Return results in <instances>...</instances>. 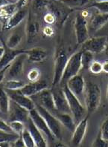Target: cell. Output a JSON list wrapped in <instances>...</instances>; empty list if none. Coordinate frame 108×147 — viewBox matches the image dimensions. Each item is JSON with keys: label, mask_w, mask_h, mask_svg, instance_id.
I'll return each instance as SVG.
<instances>
[{"label": "cell", "mask_w": 108, "mask_h": 147, "mask_svg": "<svg viewBox=\"0 0 108 147\" xmlns=\"http://www.w3.org/2000/svg\"><path fill=\"white\" fill-rule=\"evenodd\" d=\"M68 59L69 58L65 51L63 49H58V51L56 52L55 60H54V76L52 79L53 87H56L60 85Z\"/></svg>", "instance_id": "5"}, {"label": "cell", "mask_w": 108, "mask_h": 147, "mask_svg": "<svg viewBox=\"0 0 108 147\" xmlns=\"http://www.w3.org/2000/svg\"><path fill=\"white\" fill-rule=\"evenodd\" d=\"M108 22V13H98L93 15L90 19V28L92 31L96 32L102 28Z\"/></svg>", "instance_id": "19"}, {"label": "cell", "mask_w": 108, "mask_h": 147, "mask_svg": "<svg viewBox=\"0 0 108 147\" xmlns=\"http://www.w3.org/2000/svg\"><path fill=\"white\" fill-rule=\"evenodd\" d=\"M101 89L97 84L93 83H86L84 94V104L89 114L97 110L101 103Z\"/></svg>", "instance_id": "1"}, {"label": "cell", "mask_w": 108, "mask_h": 147, "mask_svg": "<svg viewBox=\"0 0 108 147\" xmlns=\"http://www.w3.org/2000/svg\"><path fill=\"white\" fill-rule=\"evenodd\" d=\"M87 126H88V117H84L76 125L75 129L72 132V139H71V143L74 146H78L82 143L86 135Z\"/></svg>", "instance_id": "13"}, {"label": "cell", "mask_w": 108, "mask_h": 147, "mask_svg": "<svg viewBox=\"0 0 108 147\" xmlns=\"http://www.w3.org/2000/svg\"><path fill=\"white\" fill-rule=\"evenodd\" d=\"M69 90L79 99L82 103L84 104V94L86 88V83L83 77L80 74L72 77L67 81V84Z\"/></svg>", "instance_id": "6"}, {"label": "cell", "mask_w": 108, "mask_h": 147, "mask_svg": "<svg viewBox=\"0 0 108 147\" xmlns=\"http://www.w3.org/2000/svg\"><path fill=\"white\" fill-rule=\"evenodd\" d=\"M43 34L45 35L46 36H48V37H51V36H52L54 34V29L52 28L49 26V25H47L44 28H43Z\"/></svg>", "instance_id": "41"}, {"label": "cell", "mask_w": 108, "mask_h": 147, "mask_svg": "<svg viewBox=\"0 0 108 147\" xmlns=\"http://www.w3.org/2000/svg\"><path fill=\"white\" fill-rule=\"evenodd\" d=\"M21 136L24 140L25 147H37L34 138H33L32 135L30 133V131L28 130L27 128L24 130V131L22 132Z\"/></svg>", "instance_id": "31"}, {"label": "cell", "mask_w": 108, "mask_h": 147, "mask_svg": "<svg viewBox=\"0 0 108 147\" xmlns=\"http://www.w3.org/2000/svg\"><path fill=\"white\" fill-rule=\"evenodd\" d=\"M22 41V36L20 34L14 33L11 34L8 37L7 42H5L6 46L10 49H15L16 47L20 45V43Z\"/></svg>", "instance_id": "28"}, {"label": "cell", "mask_w": 108, "mask_h": 147, "mask_svg": "<svg viewBox=\"0 0 108 147\" xmlns=\"http://www.w3.org/2000/svg\"><path fill=\"white\" fill-rule=\"evenodd\" d=\"M25 55H27L28 59L31 63H40L46 57V51L45 49L35 47L29 50H25Z\"/></svg>", "instance_id": "20"}, {"label": "cell", "mask_w": 108, "mask_h": 147, "mask_svg": "<svg viewBox=\"0 0 108 147\" xmlns=\"http://www.w3.org/2000/svg\"><path fill=\"white\" fill-rule=\"evenodd\" d=\"M27 1L28 0H17L16 3H17L19 9H22L25 7V5H26V3H27Z\"/></svg>", "instance_id": "44"}, {"label": "cell", "mask_w": 108, "mask_h": 147, "mask_svg": "<svg viewBox=\"0 0 108 147\" xmlns=\"http://www.w3.org/2000/svg\"><path fill=\"white\" fill-rule=\"evenodd\" d=\"M92 146L93 147H108V140H105L101 137V133L99 132L96 139L92 143Z\"/></svg>", "instance_id": "36"}, {"label": "cell", "mask_w": 108, "mask_h": 147, "mask_svg": "<svg viewBox=\"0 0 108 147\" xmlns=\"http://www.w3.org/2000/svg\"><path fill=\"white\" fill-rule=\"evenodd\" d=\"M13 144H14L15 146L16 147H25V144L24 143V140L22 139V138L21 135Z\"/></svg>", "instance_id": "42"}, {"label": "cell", "mask_w": 108, "mask_h": 147, "mask_svg": "<svg viewBox=\"0 0 108 147\" xmlns=\"http://www.w3.org/2000/svg\"><path fill=\"white\" fill-rule=\"evenodd\" d=\"M25 54H20L19 57H16L14 61L11 64L8 68V76L11 77H16L21 74L22 69H23V63H24V56Z\"/></svg>", "instance_id": "21"}, {"label": "cell", "mask_w": 108, "mask_h": 147, "mask_svg": "<svg viewBox=\"0 0 108 147\" xmlns=\"http://www.w3.org/2000/svg\"><path fill=\"white\" fill-rule=\"evenodd\" d=\"M20 9H19L18 5H17V3L11 4V5L1 7V13H0L1 20L5 22H6L7 20L11 16L14 14L15 13L17 12Z\"/></svg>", "instance_id": "23"}, {"label": "cell", "mask_w": 108, "mask_h": 147, "mask_svg": "<svg viewBox=\"0 0 108 147\" xmlns=\"http://www.w3.org/2000/svg\"><path fill=\"white\" fill-rule=\"evenodd\" d=\"M39 28H40V26H39L37 22L33 19H31V16H30L29 22H28L27 28H26L29 42H30V41H31L37 35L38 32H39Z\"/></svg>", "instance_id": "24"}, {"label": "cell", "mask_w": 108, "mask_h": 147, "mask_svg": "<svg viewBox=\"0 0 108 147\" xmlns=\"http://www.w3.org/2000/svg\"><path fill=\"white\" fill-rule=\"evenodd\" d=\"M62 88H63V92H64L67 101H68L71 114L74 117L75 122L78 123L84 118V115L85 111H86V107L80 101L79 99L71 92L67 85L63 86Z\"/></svg>", "instance_id": "3"}, {"label": "cell", "mask_w": 108, "mask_h": 147, "mask_svg": "<svg viewBox=\"0 0 108 147\" xmlns=\"http://www.w3.org/2000/svg\"><path fill=\"white\" fill-rule=\"evenodd\" d=\"M26 14H27V11L26 10H24L23 8L19 10L13 16H11L7 20L6 22L3 24L2 30L3 31H7V30H10V29L16 27L17 25H20L22 22L23 21V20L26 16Z\"/></svg>", "instance_id": "18"}, {"label": "cell", "mask_w": 108, "mask_h": 147, "mask_svg": "<svg viewBox=\"0 0 108 147\" xmlns=\"http://www.w3.org/2000/svg\"><path fill=\"white\" fill-rule=\"evenodd\" d=\"M36 103V109L39 113L42 115L45 121L46 122L47 125L49 126V129H51L53 135L55 136L56 138L60 139L62 137V124L59 121L57 117L50 111L46 109L40 104Z\"/></svg>", "instance_id": "4"}, {"label": "cell", "mask_w": 108, "mask_h": 147, "mask_svg": "<svg viewBox=\"0 0 108 147\" xmlns=\"http://www.w3.org/2000/svg\"><path fill=\"white\" fill-rule=\"evenodd\" d=\"M46 5V0H34V2H33V7L36 11L43 9V7H45Z\"/></svg>", "instance_id": "38"}, {"label": "cell", "mask_w": 108, "mask_h": 147, "mask_svg": "<svg viewBox=\"0 0 108 147\" xmlns=\"http://www.w3.org/2000/svg\"><path fill=\"white\" fill-rule=\"evenodd\" d=\"M6 51L1 57V82H2L5 77V71L7 70L8 67L11 63L14 61L17 57L22 54H25V50L23 49H10L6 46Z\"/></svg>", "instance_id": "10"}, {"label": "cell", "mask_w": 108, "mask_h": 147, "mask_svg": "<svg viewBox=\"0 0 108 147\" xmlns=\"http://www.w3.org/2000/svg\"><path fill=\"white\" fill-rule=\"evenodd\" d=\"M81 54H82V51L79 52L75 53L73 55L69 58L64 72L62 76L61 80L60 83V86L62 87L65 86L69 80L72 77L78 74L81 68H83L82 63H81Z\"/></svg>", "instance_id": "2"}, {"label": "cell", "mask_w": 108, "mask_h": 147, "mask_svg": "<svg viewBox=\"0 0 108 147\" xmlns=\"http://www.w3.org/2000/svg\"><path fill=\"white\" fill-rule=\"evenodd\" d=\"M0 129L2 131H5V132L7 133H14L13 131L12 128H11L10 123H7L3 119L1 120V125H0Z\"/></svg>", "instance_id": "40"}, {"label": "cell", "mask_w": 108, "mask_h": 147, "mask_svg": "<svg viewBox=\"0 0 108 147\" xmlns=\"http://www.w3.org/2000/svg\"><path fill=\"white\" fill-rule=\"evenodd\" d=\"M43 20L48 25H52V24H54L55 22V15L53 13H47L45 14L44 17H43Z\"/></svg>", "instance_id": "39"}, {"label": "cell", "mask_w": 108, "mask_h": 147, "mask_svg": "<svg viewBox=\"0 0 108 147\" xmlns=\"http://www.w3.org/2000/svg\"><path fill=\"white\" fill-rule=\"evenodd\" d=\"M106 53H107V55H108V45H107V48H106Z\"/></svg>", "instance_id": "49"}, {"label": "cell", "mask_w": 108, "mask_h": 147, "mask_svg": "<svg viewBox=\"0 0 108 147\" xmlns=\"http://www.w3.org/2000/svg\"><path fill=\"white\" fill-rule=\"evenodd\" d=\"M75 31L77 45H82L89 39V30L87 21L84 16L77 15L75 20Z\"/></svg>", "instance_id": "7"}, {"label": "cell", "mask_w": 108, "mask_h": 147, "mask_svg": "<svg viewBox=\"0 0 108 147\" xmlns=\"http://www.w3.org/2000/svg\"><path fill=\"white\" fill-rule=\"evenodd\" d=\"M48 87V84L46 81L39 80L37 82H31L26 83L23 88H21V92L28 97H32L40 93L43 90L46 89Z\"/></svg>", "instance_id": "17"}, {"label": "cell", "mask_w": 108, "mask_h": 147, "mask_svg": "<svg viewBox=\"0 0 108 147\" xmlns=\"http://www.w3.org/2000/svg\"><path fill=\"white\" fill-rule=\"evenodd\" d=\"M20 135H16L15 133H7L1 131V137H0V142L7 141L10 143H14Z\"/></svg>", "instance_id": "33"}, {"label": "cell", "mask_w": 108, "mask_h": 147, "mask_svg": "<svg viewBox=\"0 0 108 147\" xmlns=\"http://www.w3.org/2000/svg\"><path fill=\"white\" fill-rule=\"evenodd\" d=\"M100 133L104 139L108 140V117L101 125Z\"/></svg>", "instance_id": "37"}, {"label": "cell", "mask_w": 108, "mask_h": 147, "mask_svg": "<svg viewBox=\"0 0 108 147\" xmlns=\"http://www.w3.org/2000/svg\"><path fill=\"white\" fill-rule=\"evenodd\" d=\"M11 98L8 96L5 88L2 89L1 98H0V111L2 114L9 113L11 108Z\"/></svg>", "instance_id": "25"}, {"label": "cell", "mask_w": 108, "mask_h": 147, "mask_svg": "<svg viewBox=\"0 0 108 147\" xmlns=\"http://www.w3.org/2000/svg\"><path fill=\"white\" fill-rule=\"evenodd\" d=\"M102 68L103 72L108 74V60H106L102 63Z\"/></svg>", "instance_id": "45"}, {"label": "cell", "mask_w": 108, "mask_h": 147, "mask_svg": "<svg viewBox=\"0 0 108 147\" xmlns=\"http://www.w3.org/2000/svg\"><path fill=\"white\" fill-rule=\"evenodd\" d=\"M96 2H108V0H96Z\"/></svg>", "instance_id": "47"}, {"label": "cell", "mask_w": 108, "mask_h": 147, "mask_svg": "<svg viewBox=\"0 0 108 147\" xmlns=\"http://www.w3.org/2000/svg\"><path fill=\"white\" fill-rule=\"evenodd\" d=\"M57 118L59 120L62 126H64L69 131L73 132L75 129V120L73 116H71L69 113H62V112H55L54 114Z\"/></svg>", "instance_id": "22"}, {"label": "cell", "mask_w": 108, "mask_h": 147, "mask_svg": "<svg viewBox=\"0 0 108 147\" xmlns=\"http://www.w3.org/2000/svg\"><path fill=\"white\" fill-rule=\"evenodd\" d=\"M107 45V37L98 36L89 38L82 44V50L88 51L93 54H99L105 50Z\"/></svg>", "instance_id": "9"}, {"label": "cell", "mask_w": 108, "mask_h": 147, "mask_svg": "<svg viewBox=\"0 0 108 147\" xmlns=\"http://www.w3.org/2000/svg\"><path fill=\"white\" fill-rule=\"evenodd\" d=\"M17 2V0H1V7L8 5Z\"/></svg>", "instance_id": "43"}, {"label": "cell", "mask_w": 108, "mask_h": 147, "mask_svg": "<svg viewBox=\"0 0 108 147\" xmlns=\"http://www.w3.org/2000/svg\"><path fill=\"white\" fill-rule=\"evenodd\" d=\"M11 143L10 142H7V141H4V142H1V144L0 146L2 147H9L11 146Z\"/></svg>", "instance_id": "46"}, {"label": "cell", "mask_w": 108, "mask_h": 147, "mask_svg": "<svg viewBox=\"0 0 108 147\" xmlns=\"http://www.w3.org/2000/svg\"><path fill=\"white\" fill-rule=\"evenodd\" d=\"M90 7L96 8V9L100 13H108V2H95L94 3L91 4Z\"/></svg>", "instance_id": "35"}, {"label": "cell", "mask_w": 108, "mask_h": 147, "mask_svg": "<svg viewBox=\"0 0 108 147\" xmlns=\"http://www.w3.org/2000/svg\"><path fill=\"white\" fill-rule=\"evenodd\" d=\"M89 71H90V73L93 74H101L103 71L102 63L98 61H96V60H94L89 67Z\"/></svg>", "instance_id": "34"}, {"label": "cell", "mask_w": 108, "mask_h": 147, "mask_svg": "<svg viewBox=\"0 0 108 147\" xmlns=\"http://www.w3.org/2000/svg\"><path fill=\"white\" fill-rule=\"evenodd\" d=\"M60 1L71 8H78L86 5L92 0H60Z\"/></svg>", "instance_id": "29"}, {"label": "cell", "mask_w": 108, "mask_h": 147, "mask_svg": "<svg viewBox=\"0 0 108 147\" xmlns=\"http://www.w3.org/2000/svg\"><path fill=\"white\" fill-rule=\"evenodd\" d=\"M25 126L28 129L30 133L32 135L34 138L35 144H36L37 147H46L48 146L47 141L46 138H44L45 135H43V133L40 131V129H38L36 126V125L33 123L31 119L30 118L28 122L25 123Z\"/></svg>", "instance_id": "16"}, {"label": "cell", "mask_w": 108, "mask_h": 147, "mask_svg": "<svg viewBox=\"0 0 108 147\" xmlns=\"http://www.w3.org/2000/svg\"><path fill=\"white\" fill-rule=\"evenodd\" d=\"M26 83L19 80H9L5 83H4V88L8 90H19L21 89L25 86Z\"/></svg>", "instance_id": "26"}, {"label": "cell", "mask_w": 108, "mask_h": 147, "mask_svg": "<svg viewBox=\"0 0 108 147\" xmlns=\"http://www.w3.org/2000/svg\"><path fill=\"white\" fill-rule=\"evenodd\" d=\"M37 96L38 100L40 101L39 104L43 106V107L46 108V109L50 111L51 112H56V109L55 106H54V97H53L52 92V90H49L46 88V89L43 90L42 92L40 93H38L36 94Z\"/></svg>", "instance_id": "15"}, {"label": "cell", "mask_w": 108, "mask_h": 147, "mask_svg": "<svg viewBox=\"0 0 108 147\" xmlns=\"http://www.w3.org/2000/svg\"><path fill=\"white\" fill-rule=\"evenodd\" d=\"M41 77V71L39 68H31L27 74V77L30 82H37L40 80V78Z\"/></svg>", "instance_id": "32"}, {"label": "cell", "mask_w": 108, "mask_h": 147, "mask_svg": "<svg viewBox=\"0 0 108 147\" xmlns=\"http://www.w3.org/2000/svg\"><path fill=\"white\" fill-rule=\"evenodd\" d=\"M6 92L10 97L11 100L20 106L29 109V111L36 109V103L31 97H28L21 92V90H8L5 89Z\"/></svg>", "instance_id": "8"}, {"label": "cell", "mask_w": 108, "mask_h": 147, "mask_svg": "<svg viewBox=\"0 0 108 147\" xmlns=\"http://www.w3.org/2000/svg\"><path fill=\"white\" fill-rule=\"evenodd\" d=\"M30 118L31 119L33 123L36 125L37 127L43 133V135L48 138L49 140L52 141L55 139V136L53 135V133L49 129V126L47 125L44 118L39 113V111L37 110V109H34L30 111Z\"/></svg>", "instance_id": "11"}, {"label": "cell", "mask_w": 108, "mask_h": 147, "mask_svg": "<svg viewBox=\"0 0 108 147\" xmlns=\"http://www.w3.org/2000/svg\"><path fill=\"white\" fill-rule=\"evenodd\" d=\"M10 121L12 120H20L24 123H26L30 119V111L22 106H20L13 101L11 103L9 111Z\"/></svg>", "instance_id": "12"}, {"label": "cell", "mask_w": 108, "mask_h": 147, "mask_svg": "<svg viewBox=\"0 0 108 147\" xmlns=\"http://www.w3.org/2000/svg\"><path fill=\"white\" fill-rule=\"evenodd\" d=\"M9 123L14 132L18 135H21L24 130L26 129L25 123H24L23 122H21L20 120H12V121H10Z\"/></svg>", "instance_id": "30"}, {"label": "cell", "mask_w": 108, "mask_h": 147, "mask_svg": "<svg viewBox=\"0 0 108 147\" xmlns=\"http://www.w3.org/2000/svg\"><path fill=\"white\" fill-rule=\"evenodd\" d=\"M106 95H107V101H108V84H107V94H106Z\"/></svg>", "instance_id": "48"}, {"label": "cell", "mask_w": 108, "mask_h": 147, "mask_svg": "<svg viewBox=\"0 0 108 147\" xmlns=\"http://www.w3.org/2000/svg\"><path fill=\"white\" fill-rule=\"evenodd\" d=\"M94 61L93 53L88 51L82 50V54H81V63H82V67L85 69H89V67L91 63Z\"/></svg>", "instance_id": "27"}, {"label": "cell", "mask_w": 108, "mask_h": 147, "mask_svg": "<svg viewBox=\"0 0 108 147\" xmlns=\"http://www.w3.org/2000/svg\"><path fill=\"white\" fill-rule=\"evenodd\" d=\"M54 97V106H55L56 111L62 113L71 114L70 109L68 104V101L67 100L66 95L62 89L52 90Z\"/></svg>", "instance_id": "14"}]
</instances>
